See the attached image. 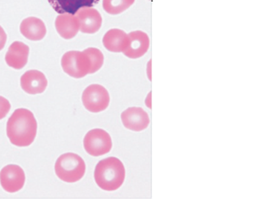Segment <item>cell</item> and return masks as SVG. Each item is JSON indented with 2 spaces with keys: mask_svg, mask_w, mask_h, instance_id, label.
Returning <instances> with one entry per match:
<instances>
[{
  "mask_svg": "<svg viewBox=\"0 0 262 199\" xmlns=\"http://www.w3.org/2000/svg\"><path fill=\"white\" fill-rule=\"evenodd\" d=\"M21 89L26 93L31 95L41 94L46 90L48 86V80L46 75L38 70H29L21 75Z\"/></svg>",
  "mask_w": 262,
  "mask_h": 199,
  "instance_id": "obj_9",
  "label": "cell"
},
{
  "mask_svg": "<svg viewBox=\"0 0 262 199\" xmlns=\"http://www.w3.org/2000/svg\"><path fill=\"white\" fill-rule=\"evenodd\" d=\"M84 147L87 153L92 156L105 155L112 150V137L103 129H92L84 136Z\"/></svg>",
  "mask_w": 262,
  "mask_h": 199,
  "instance_id": "obj_5",
  "label": "cell"
},
{
  "mask_svg": "<svg viewBox=\"0 0 262 199\" xmlns=\"http://www.w3.org/2000/svg\"><path fill=\"white\" fill-rule=\"evenodd\" d=\"M6 40H7V35H6V32H5L3 27L0 26V51L5 47Z\"/></svg>",
  "mask_w": 262,
  "mask_h": 199,
  "instance_id": "obj_20",
  "label": "cell"
},
{
  "mask_svg": "<svg viewBox=\"0 0 262 199\" xmlns=\"http://www.w3.org/2000/svg\"><path fill=\"white\" fill-rule=\"evenodd\" d=\"M55 28L60 36L64 39H71L79 31V19L73 14H60L55 19Z\"/></svg>",
  "mask_w": 262,
  "mask_h": 199,
  "instance_id": "obj_14",
  "label": "cell"
},
{
  "mask_svg": "<svg viewBox=\"0 0 262 199\" xmlns=\"http://www.w3.org/2000/svg\"><path fill=\"white\" fill-rule=\"evenodd\" d=\"M121 121L124 127L134 132H141L149 125L147 112L140 107H131L121 113Z\"/></svg>",
  "mask_w": 262,
  "mask_h": 199,
  "instance_id": "obj_8",
  "label": "cell"
},
{
  "mask_svg": "<svg viewBox=\"0 0 262 199\" xmlns=\"http://www.w3.org/2000/svg\"><path fill=\"white\" fill-rule=\"evenodd\" d=\"M55 174L61 181L75 183L84 177L86 165L81 157L75 153H66L57 160L55 166Z\"/></svg>",
  "mask_w": 262,
  "mask_h": 199,
  "instance_id": "obj_3",
  "label": "cell"
},
{
  "mask_svg": "<svg viewBox=\"0 0 262 199\" xmlns=\"http://www.w3.org/2000/svg\"><path fill=\"white\" fill-rule=\"evenodd\" d=\"M26 182L24 171L16 165H9L0 172V183L6 192L15 193L23 189Z\"/></svg>",
  "mask_w": 262,
  "mask_h": 199,
  "instance_id": "obj_7",
  "label": "cell"
},
{
  "mask_svg": "<svg viewBox=\"0 0 262 199\" xmlns=\"http://www.w3.org/2000/svg\"><path fill=\"white\" fill-rule=\"evenodd\" d=\"M84 108L91 112H102L108 107L110 95L107 89L101 85H91L84 89L82 94Z\"/></svg>",
  "mask_w": 262,
  "mask_h": 199,
  "instance_id": "obj_6",
  "label": "cell"
},
{
  "mask_svg": "<svg viewBox=\"0 0 262 199\" xmlns=\"http://www.w3.org/2000/svg\"><path fill=\"white\" fill-rule=\"evenodd\" d=\"M135 0H103L104 11L111 15H118L130 7Z\"/></svg>",
  "mask_w": 262,
  "mask_h": 199,
  "instance_id": "obj_17",
  "label": "cell"
},
{
  "mask_svg": "<svg viewBox=\"0 0 262 199\" xmlns=\"http://www.w3.org/2000/svg\"><path fill=\"white\" fill-rule=\"evenodd\" d=\"M6 133L14 146H30L37 134V122L33 113L26 109H16L8 120Z\"/></svg>",
  "mask_w": 262,
  "mask_h": 199,
  "instance_id": "obj_1",
  "label": "cell"
},
{
  "mask_svg": "<svg viewBox=\"0 0 262 199\" xmlns=\"http://www.w3.org/2000/svg\"><path fill=\"white\" fill-rule=\"evenodd\" d=\"M103 44L110 52H124L130 46V38L121 29H110L103 38Z\"/></svg>",
  "mask_w": 262,
  "mask_h": 199,
  "instance_id": "obj_12",
  "label": "cell"
},
{
  "mask_svg": "<svg viewBox=\"0 0 262 199\" xmlns=\"http://www.w3.org/2000/svg\"><path fill=\"white\" fill-rule=\"evenodd\" d=\"M84 52L89 55L92 63L90 74L98 72L104 64V57L102 52L96 48H89L84 50Z\"/></svg>",
  "mask_w": 262,
  "mask_h": 199,
  "instance_id": "obj_18",
  "label": "cell"
},
{
  "mask_svg": "<svg viewBox=\"0 0 262 199\" xmlns=\"http://www.w3.org/2000/svg\"><path fill=\"white\" fill-rule=\"evenodd\" d=\"M29 47L21 42H14L9 46L5 59L6 64L15 69H21L27 64Z\"/></svg>",
  "mask_w": 262,
  "mask_h": 199,
  "instance_id": "obj_11",
  "label": "cell"
},
{
  "mask_svg": "<svg viewBox=\"0 0 262 199\" xmlns=\"http://www.w3.org/2000/svg\"><path fill=\"white\" fill-rule=\"evenodd\" d=\"M61 67L72 78H81L90 74L92 63L84 51H69L61 58Z\"/></svg>",
  "mask_w": 262,
  "mask_h": 199,
  "instance_id": "obj_4",
  "label": "cell"
},
{
  "mask_svg": "<svg viewBox=\"0 0 262 199\" xmlns=\"http://www.w3.org/2000/svg\"><path fill=\"white\" fill-rule=\"evenodd\" d=\"M125 176L124 164L115 157L101 160L95 168V183L104 191L118 190L124 184Z\"/></svg>",
  "mask_w": 262,
  "mask_h": 199,
  "instance_id": "obj_2",
  "label": "cell"
},
{
  "mask_svg": "<svg viewBox=\"0 0 262 199\" xmlns=\"http://www.w3.org/2000/svg\"><path fill=\"white\" fill-rule=\"evenodd\" d=\"M54 10L58 14L75 15L83 8L93 7L99 0H48Z\"/></svg>",
  "mask_w": 262,
  "mask_h": 199,
  "instance_id": "obj_16",
  "label": "cell"
},
{
  "mask_svg": "<svg viewBox=\"0 0 262 199\" xmlns=\"http://www.w3.org/2000/svg\"><path fill=\"white\" fill-rule=\"evenodd\" d=\"M20 32L28 39L40 41L46 36L47 30L42 20L36 17H29L21 22Z\"/></svg>",
  "mask_w": 262,
  "mask_h": 199,
  "instance_id": "obj_15",
  "label": "cell"
},
{
  "mask_svg": "<svg viewBox=\"0 0 262 199\" xmlns=\"http://www.w3.org/2000/svg\"><path fill=\"white\" fill-rule=\"evenodd\" d=\"M130 38V46L128 49L123 52L128 58H140L147 52L149 47V38L147 34L142 31H134L128 34Z\"/></svg>",
  "mask_w": 262,
  "mask_h": 199,
  "instance_id": "obj_13",
  "label": "cell"
},
{
  "mask_svg": "<svg viewBox=\"0 0 262 199\" xmlns=\"http://www.w3.org/2000/svg\"><path fill=\"white\" fill-rule=\"evenodd\" d=\"M75 15L79 19L81 32L94 34L101 29L102 18L97 9L92 7L83 8Z\"/></svg>",
  "mask_w": 262,
  "mask_h": 199,
  "instance_id": "obj_10",
  "label": "cell"
},
{
  "mask_svg": "<svg viewBox=\"0 0 262 199\" xmlns=\"http://www.w3.org/2000/svg\"><path fill=\"white\" fill-rule=\"evenodd\" d=\"M11 109L10 103L4 97L0 96V120L4 118Z\"/></svg>",
  "mask_w": 262,
  "mask_h": 199,
  "instance_id": "obj_19",
  "label": "cell"
}]
</instances>
